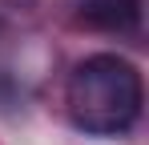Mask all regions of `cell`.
<instances>
[{"label": "cell", "mask_w": 149, "mask_h": 145, "mask_svg": "<svg viewBox=\"0 0 149 145\" xmlns=\"http://www.w3.org/2000/svg\"><path fill=\"white\" fill-rule=\"evenodd\" d=\"M145 105V85L133 61L117 52L85 56L69 77V117L89 137L129 133Z\"/></svg>", "instance_id": "1"}, {"label": "cell", "mask_w": 149, "mask_h": 145, "mask_svg": "<svg viewBox=\"0 0 149 145\" xmlns=\"http://www.w3.org/2000/svg\"><path fill=\"white\" fill-rule=\"evenodd\" d=\"M81 20L105 32H133L141 24V0H81Z\"/></svg>", "instance_id": "2"}]
</instances>
